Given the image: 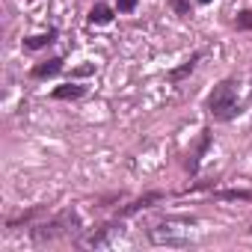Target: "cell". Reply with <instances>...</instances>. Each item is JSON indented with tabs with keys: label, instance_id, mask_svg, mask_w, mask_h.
<instances>
[{
	"label": "cell",
	"instance_id": "obj_1",
	"mask_svg": "<svg viewBox=\"0 0 252 252\" xmlns=\"http://www.w3.org/2000/svg\"><path fill=\"white\" fill-rule=\"evenodd\" d=\"M208 113L217 119V122H231L237 113H240V104H237V89H234V80H222L211 89L208 101H205Z\"/></svg>",
	"mask_w": 252,
	"mask_h": 252
},
{
	"label": "cell",
	"instance_id": "obj_2",
	"mask_svg": "<svg viewBox=\"0 0 252 252\" xmlns=\"http://www.w3.org/2000/svg\"><path fill=\"white\" fill-rule=\"evenodd\" d=\"M71 225H77V214H74V211H63V214L54 217L51 222L36 225V228H33V240H36V243H45V240L60 237V234H71Z\"/></svg>",
	"mask_w": 252,
	"mask_h": 252
},
{
	"label": "cell",
	"instance_id": "obj_3",
	"mask_svg": "<svg viewBox=\"0 0 252 252\" xmlns=\"http://www.w3.org/2000/svg\"><path fill=\"white\" fill-rule=\"evenodd\" d=\"M149 237L158 246H187L190 243V237L184 234V228H172V222H163V225L149 228Z\"/></svg>",
	"mask_w": 252,
	"mask_h": 252
},
{
	"label": "cell",
	"instance_id": "obj_4",
	"mask_svg": "<svg viewBox=\"0 0 252 252\" xmlns=\"http://www.w3.org/2000/svg\"><path fill=\"white\" fill-rule=\"evenodd\" d=\"M208 146H211V131L205 128V131L199 134V146H196V152H187V160H184V166H187L190 175L199 172V163H202V155L208 152Z\"/></svg>",
	"mask_w": 252,
	"mask_h": 252
},
{
	"label": "cell",
	"instance_id": "obj_5",
	"mask_svg": "<svg viewBox=\"0 0 252 252\" xmlns=\"http://www.w3.org/2000/svg\"><path fill=\"white\" fill-rule=\"evenodd\" d=\"M60 71H63V60L54 57V60H45V63H39V65H33V68H30V77H33V80H48V77H54V74H60Z\"/></svg>",
	"mask_w": 252,
	"mask_h": 252
},
{
	"label": "cell",
	"instance_id": "obj_6",
	"mask_svg": "<svg viewBox=\"0 0 252 252\" xmlns=\"http://www.w3.org/2000/svg\"><path fill=\"white\" fill-rule=\"evenodd\" d=\"M83 95H86V86H80V83H65V86H57V89L51 92L54 101H77V98H83Z\"/></svg>",
	"mask_w": 252,
	"mask_h": 252
},
{
	"label": "cell",
	"instance_id": "obj_7",
	"mask_svg": "<svg viewBox=\"0 0 252 252\" xmlns=\"http://www.w3.org/2000/svg\"><path fill=\"white\" fill-rule=\"evenodd\" d=\"M199 60H202V54H199V51H196V54H190V60H184V65H178V68H172V71H169V80H172V83L184 80V77L196 68V63H199Z\"/></svg>",
	"mask_w": 252,
	"mask_h": 252
},
{
	"label": "cell",
	"instance_id": "obj_8",
	"mask_svg": "<svg viewBox=\"0 0 252 252\" xmlns=\"http://www.w3.org/2000/svg\"><path fill=\"white\" fill-rule=\"evenodd\" d=\"M86 21H89V24H110V21H113V9L104 6V3H95V6L89 9Z\"/></svg>",
	"mask_w": 252,
	"mask_h": 252
},
{
	"label": "cell",
	"instance_id": "obj_9",
	"mask_svg": "<svg viewBox=\"0 0 252 252\" xmlns=\"http://www.w3.org/2000/svg\"><path fill=\"white\" fill-rule=\"evenodd\" d=\"M54 39H57V30H48V33H39V36L24 39V48H27V51H39V48H48Z\"/></svg>",
	"mask_w": 252,
	"mask_h": 252
},
{
	"label": "cell",
	"instance_id": "obj_10",
	"mask_svg": "<svg viewBox=\"0 0 252 252\" xmlns=\"http://www.w3.org/2000/svg\"><path fill=\"white\" fill-rule=\"evenodd\" d=\"M116 228H122V225H119V222H107V225H101L98 231H92V234L86 237V243H89V246H101V243L116 231Z\"/></svg>",
	"mask_w": 252,
	"mask_h": 252
},
{
	"label": "cell",
	"instance_id": "obj_11",
	"mask_svg": "<svg viewBox=\"0 0 252 252\" xmlns=\"http://www.w3.org/2000/svg\"><path fill=\"white\" fill-rule=\"evenodd\" d=\"M163 199V193H149V196H143V199H137L134 205H128L122 211V217H131V214H137V211H143V208H149L152 202H160Z\"/></svg>",
	"mask_w": 252,
	"mask_h": 252
},
{
	"label": "cell",
	"instance_id": "obj_12",
	"mask_svg": "<svg viewBox=\"0 0 252 252\" xmlns=\"http://www.w3.org/2000/svg\"><path fill=\"white\" fill-rule=\"evenodd\" d=\"M169 6L175 9V15L187 18V15H190V9H193V0H169Z\"/></svg>",
	"mask_w": 252,
	"mask_h": 252
},
{
	"label": "cell",
	"instance_id": "obj_13",
	"mask_svg": "<svg viewBox=\"0 0 252 252\" xmlns=\"http://www.w3.org/2000/svg\"><path fill=\"white\" fill-rule=\"evenodd\" d=\"M234 27H237V30H252V9H243V12H237V18H234Z\"/></svg>",
	"mask_w": 252,
	"mask_h": 252
},
{
	"label": "cell",
	"instance_id": "obj_14",
	"mask_svg": "<svg viewBox=\"0 0 252 252\" xmlns=\"http://www.w3.org/2000/svg\"><path fill=\"white\" fill-rule=\"evenodd\" d=\"M217 199H240V202H246V199H252V190H222V193H217Z\"/></svg>",
	"mask_w": 252,
	"mask_h": 252
},
{
	"label": "cell",
	"instance_id": "obj_15",
	"mask_svg": "<svg viewBox=\"0 0 252 252\" xmlns=\"http://www.w3.org/2000/svg\"><path fill=\"white\" fill-rule=\"evenodd\" d=\"M116 9L119 12H134L137 9V0H116Z\"/></svg>",
	"mask_w": 252,
	"mask_h": 252
},
{
	"label": "cell",
	"instance_id": "obj_16",
	"mask_svg": "<svg viewBox=\"0 0 252 252\" xmlns=\"http://www.w3.org/2000/svg\"><path fill=\"white\" fill-rule=\"evenodd\" d=\"M92 71H95V65H80V68H74L77 77H86V74H92Z\"/></svg>",
	"mask_w": 252,
	"mask_h": 252
},
{
	"label": "cell",
	"instance_id": "obj_17",
	"mask_svg": "<svg viewBox=\"0 0 252 252\" xmlns=\"http://www.w3.org/2000/svg\"><path fill=\"white\" fill-rule=\"evenodd\" d=\"M196 3H211V0H196Z\"/></svg>",
	"mask_w": 252,
	"mask_h": 252
},
{
	"label": "cell",
	"instance_id": "obj_18",
	"mask_svg": "<svg viewBox=\"0 0 252 252\" xmlns=\"http://www.w3.org/2000/svg\"><path fill=\"white\" fill-rule=\"evenodd\" d=\"M249 231H252V228H249Z\"/></svg>",
	"mask_w": 252,
	"mask_h": 252
}]
</instances>
